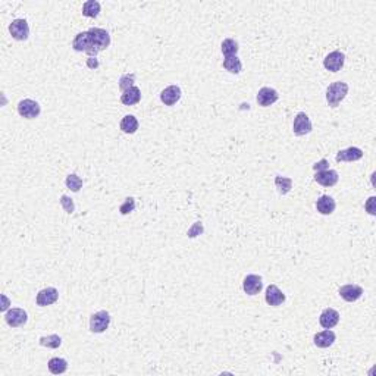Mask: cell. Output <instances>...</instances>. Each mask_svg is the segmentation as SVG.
<instances>
[{
    "label": "cell",
    "instance_id": "cell-35",
    "mask_svg": "<svg viewBox=\"0 0 376 376\" xmlns=\"http://www.w3.org/2000/svg\"><path fill=\"white\" fill-rule=\"evenodd\" d=\"M87 65H89V68H91V69H96V68L99 66V62H97L96 57H89V59H87Z\"/></svg>",
    "mask_w": 376,
    "mask_h": 376
},
{
    "label": "cell",
    "instance_id": "cell-4",
    "mask_svg": "<svg viewBox=\"0 0 376 376\" xmlns=\"http://www.w3.org/2000/svg\"><path fill=\"white\" fill-rule=\"evenodd\" d=\"M18 113L25 119H34L41 113V106L36 100L24 99L18 103Z\"/></svg>",
    "mask_w": 376,
    "mask_h": 376
},
{
    "label": "cell",
    "instance_id": "cell-24",
    "mask_svg": "<svg viewBox=\"0 0 376 376\" xmlns=\"http://www.w3.org/2000/svg\"><path fill=\"white\" fill-rule=\"evenodd\" d=\"M100 13V3L96 0H89L82 5V15L87 18H97Z\"/></svg>",
    "mask_w": 376,
    "mask_h": 376
},
{
    "label": "cell",
    "instance_id": "cell-6",
    "mask_svg": "<svg viewBox=\"0 0 376 376\" xmlns=\"http://www.w3.org/2000/svg\"><path fill=\"white\" fill-rule=\"evenodd\" d=\"M72 49L75 52H85L90 57H93V44H91L89 31L79 33L75 36V39L72 41Z\"/></svg>",
    "mask_w": 376,
    "mask_h": 376
},
{
    "label": "cell",
    "instance_id": "cell-9",
    "mask_svg": "<svg viewBox=\"0 0 376 376\" xmlns=\"http://www.w3.org/2000/svg\"><path fill=\"white\" fill-rule=\"evenodd\" d=\"M5 321H6V324L9 325V326H12V328H19V326L26 324L28 314H26V311L24 309L15 307V309H11V310L6 311Z\"/></svg>",
    "mask_w": 376,
    "mask_h": 376
},
{
    "label": "cell",
    "instance_id": "cell-16",
    "mask_svg": "<svg viewBox=\"0 0 376 376\" xmlns=\"http://www.w3.org/2000/svg\"><path fill=\"white\" fill-rule=\"evenodd\" d=\"M265 300L269 306H281L284 301H285V294L278 288L276 285H269L266 288V296H265Z\"/></svg>",
    "mask_w": 376,
    "mask_h": 376
},
{
    "label": "cell",
    "instance_id": "cell-12",
    "mask_svg": "<svg viewBox=\"0 0 376 376\" xmlns=\"http://www.w3.org/2000/svg\"><path fill=\"white\" fill-rule=\"evenodd\" d=\"M338 293L345 301L353 303V301H357L363 296V288L360 285H356V284H349V285L341 286Z\"/></svg>",
    "mask_w": 376,
    "mask_h": 376
},
{
    "label": "cell",
    "instance_id": "cell-29",
    "mask_svg": "<svg viewBox=\"0 0 376 376\" xmlns=\"http://www.w3.org/2000/svg\"><path fill=\"white\" fill-rule=\"evenodd\" d=\"M66 187L71 190V191H74V193H78L81 188H82V180L78 177L77 173H71V175H68L66 177Z\"/></svg>",
    "mask_w": 376,
    "mask_h": 376
},
{
    "label": "cell",
    "instance_id": "cell-3",
    "mask_svg": "<svg viewBox=\"0 0 376 376\" xmlns=\"http://www.w3.org/2000/svg\"><path fill=\"white\" fill-rule=\"evenodd\" d=\"M110 319L112 317H110L109 311L106 310H100L97 311V313H94V314H91L90 331L94 332V334H102V332H104L109 328Z\"/></svg>",
    "mask_w": 376,
    "mask_h": 376
},
{
    "label": "cell",
    "instance_id": "cell-2",
    "mask_svg": "<svg viewBox=\"0 0 376 376\" xmlns=\"http://www.w3.org/2000/svg\"><path fill=\"white\" fill-rule=\"evenodd\" d=\"M89 34H90L91 44H93V56H96L99 52H102V50L109 47L110 36H109V33L106 30H103V28H90Z\"/></svg>",
    "mask_w": 376,
    "mask_h": 376
},
{
    "label": "cell",
    "instance_id": "cell-18",
    "mask_svg": "<svg viewBox=\"0 0 376 376\" xmlns=\"http://www.w3.org/2000/svg\"><path fill=\"white\" fill-rule=\"evenodd\" d=\"M363 157V150L359 147H349L337 153V162H356Z\"/></svg>",
    "mask_w": 376,
    "mask_h": 376
},
{
    "label": "cell",
    "instance_id": "cell-26",
    "mask_svg": "<svg viewBox=\"0 0 376 376\" xmlns=\"http://www.w3.org/2000/svg\"><path fill=\"white\" fill-rule=\"evenodd\" d=\"M275 185H276L279 194L285 195L293 188V180L291 178H285V177H276L275 178Z\"/></svg>",
    "mask_w": 376,
    "mask_h": 376
},
{
    "label": "cell",
    "instance_id": "cell-5",
    "mask_svg": "<svg viewBox=\"0 0 376 376\" xmlns=\"http://www.w3.org/2000/svg\"><path fill=\"white\" fill-rule=\"evenodd\" d=\"M9 33L12 39L18 41H25L30 37V26L25 19H15L12 24L9 25Z\"/></svg>",
    "mask_w": 376,
    "mask_h": 376
},
{
    "label": "cell",
    "instance_id": "cell-21",
    "mask_svg": "<svg viewBox=\"0 0 376 376\" xmlns=\"http://www.w3.org/2000/svg\"><path fill=\"white\" fill-rule=\"evenodd\" d=\"M141 100V90L135 85L130 87L128 90L122 91V96H121V102L125 104V106H132V104H137Z\"/></svg>",
    "mask_w": 376,
    "mask_h": 376
},
{
    "label": "cell",
    "instance_id": "cell-27",
    "mask_svg": "<svg viewBox=\"0 0 376 376\" xmlns=\"http://www.w3.org/2000/svg\"><path fill=\"white\" fill-rule=\"evenodd\" d=\"M40 345L43 347H47V349H59L62 345V338L56 334H52V335H47V337H41L39 339Z\"/></svg>",
    "mask_w": 376,
    "mask_h": 376
},
{
    "label": "cell",
    "instance_id": "cell-20",
    "mask_svg": "<svg viewBox=\"0 0 376 376\" xmlns=\"http://www.w3.org/2000/svg\"><path fill=\"white\" fill-rule=\"evenodd\" d=\"M335 208H337V203L331 195H322L316 201V209L321 215H331L334 213Z\"/></svg>",
    "mask_w": 376,
    "mask_h": 376
},
{
    "label": "cell",
    "instance_id": "cell-28",
    "mask_svg": "<svg viewBox=\"0 0 376 376\" xmlns=\"http://www.w3.org/2000/svg\"><path fill=\"white\" fill-rule=\"evenodd\" d=\"M238 52V43L233 39H225L222 41V53L225 57H229V56H237Z\"/></svg>",
    "mask_w": 376,
    "mask_h": 376
},
{
    "label": "cell",
    "instance_id": "cell-10",
    "mask_svg": "<svg viewBox=\"0 0 376 376\" xmlns=\"http://www.w3.org/2000/svg\"><path fill=\"white\" fill-rule=\"evenodd\" d=\"M57 299H59L57 290L53 288V286H47V288H43L41 291H39V294L36 297V303H37V306L44 307V306H52V304H54L57 301Z\"/></svg>",
    "mask_w": 376,
    "mask_h": 376
},
{
    "label": "cell",
    "instance_id": "cell-22",
    "mask_svg": "<svg viewBox=\"0 0 376 376\" xmlns=\"http://www.w3.org/2000/svg\"><path fill=\"white\" fill-rule=\"evenodd\" d=\"M47 367H49L50 373H53V375H62V373H65L66 369H68V362L65 359H61V357H53V359L49 360Z\"/></svg>",
    "mask_w": 376,
    "mask_h": 376
},
{
    "label": "cell",
    "instance_id": "cell-14",
    "mask_svg": "<svg viewBox=\"0 0 376 376\" xmlns=\"http://www.w3.org/2000/svg\"><path fill=\"white\" fill-rule=\"evenodd\" d=\"M339 180L337 170L334 169H326V170H321V172H316L314 175V181L324 187H334Z\"/></svg>",
    "mask_w": 376,
    "mask_h": 376
},
{
    "label": "cell",
    "instance_id": "cell-25",
    "mask_svg": "<svg viewBox=\"0 0 376 376\" xmlns=\"http://www.w3.org/2000/svg\"><path fill=\"white\" fill-rule=\"evenodd\" d=\"M223 68L231 74H240L243 69V64L237 56H229L223 59Z\"/></svg>",
    "mask_w": 376,
    "mask_h": 376
},
{
    "label": "cell",
    "instance_id": "cell-11",
    "mask_svg": "<svg viewBox=\"0 0 376 376\" xmlns=\"http://www.w3.org/2000/svg\"><path fill=\"white\" fill-rule=\"evenodd\" d=\"M263 288V281L259 275H247L243 281V290L247 296H256Z\"/></svg>",
    "mask_w": 376,
    "mask_h": 376
},
{
    "label": "cell",
    "instance_id": "cell-8",
    "mask_svg": "<svg viewBox=\"0 0 376 376\" xmlns=\"http://www.w3.org/2000/svg\"><path fill=\"white\" fill-rule=\"evenodd\" d=\"M313 127H311L310 118L307 117L304 112H300L297 113V117L294 118V124H293V131L296 135L299 137H303L306 134H310Z\"/></svg>",
    "mask_w": 376,
    "mask_h": 376
},
{
    "label": "cell",
    "instance_id": "cell-17",
    "mask_svg": "<svg viewBox=\"0 0 376 376\" xmlns=\"http://www.w3.org/2000/svg\"><path fill=\"white\" fill-rule=\"evenodd\" d=\"M337 339V335L331 331V329H325L322 332H317L313 341H314V345L319 347V349H328L331 347Z\"/></svg>",
    "mask_w": 376,
    "mask_h": 376
},
{
    "label": "cell",
    "instance_id": "cell-23",
    "mask_svg": "<svg viewBox=\"0 0 376 376\" xmlns=\"http://www.w3.org/2000/svg\"><path fill=\"white\" fill-rule=\"evenodd\" d=\"M121 130L124 131L125 134H134L135 131L138 130V121L134 115H127V117L122 118L121 121Z\"/></svg>",
    "mask_w": 376,
    "mask_h": 376
},
{
    "label": "cell",
    "instance_id": "cell-33",
    "mask_svg": "<svg viewBox=\"0 0 376 376\" xmlns=\"http://www.w3.org/2000/svg\"><path fill=\"white\" fill-rule=\"evenodd\" d=\"M313 169H314L316 172L326 170V169H328V160H326V159H322L321 162H317V163H314V165H313Z\"/></svg>",
    "mask_w": 376,
    "mask_h": 376
},
{
    "label": "cell",
    "instance_id": "cell-15",
    "mask_svg": "<svg viewBox=\"0 0 376 376\" xmlns=\"http://www.w3.org/2000/svg\"><path fill=\"white\" fill-rule=\"evenodd\" d=\"M181 89L178 85H169L160 93V100L165 106H173L181 99Z\"/></svg>",
    "mask_w": 376,
    "mask_h": 376
},
{
    "label": "cell",
    "instance_id": "cell-34",
    "mask_svg": "<svg viewBox=\"0 0 376 376\" xmlns=\"http://www.w3.org/2000/svg\"><path fill=\"white\" fill-rule=\"evenodd\" d=\"M375 197H370L369 200H367V203H366V209H367V212L370 213V215H375V208H373V205H375Z\"/></svg>",
    "mask_w": 376,
    "mask_h": 376
},
{
    "label": "cell",
    "instance_id": "cell-19",
    "mask_svg": "<svg viewBox=\"0 0 376 376\" xmlns=\"http://www.w3.org/2000/svg\"><path fill=\"white\" fill-rule=\"evenodd\" d=\"M319 322H321V325L324 326L325 329H331L339 322V313L337 310H334V309H331V307H328V309H325L322 311V314L319 317Z\"/></svg>",
    "mask_w": 376,
    "mask_h": 376
},
{
    "label": "cell",
    "instance_id": "cell-31",
    "mask_svg": "<svg viewBox=\"0 0 376 376\" xmlns=\"http://www.w3.org/2000/svg\"><path fill=\"white\" fill-rule=\"evenodd\" d=\"M134 209H135V200L132 197H128V198H125L124 205H121L119 212H121V215H128Z\"/></svg>",
    "mask_w": 376,
    "mask_h": 376
},
{
    "label": "cell",
    "instance_id": "cell-1",
    "mask_svg": "<svg viewBox=\"0 0 376 376\" xmlns=\"http://www.w3.org/2000/svg\"><path fill=\"white\" fill-rule=\"evenodd\" d=\"M347 94H349V84L347 82H342V81L332 82L326 89V102L331 107H337L338 104L345 99Z\"/></svg>",
    "mask_w": 376,
    "mask_h": 376
},
{
    "label": "cell",
    "instance_id": "cell-32",
    "mask_svg": "<svg viewBox=\"0 0 376 376\" xmlns=\"http://www.w3.org/2000/svg\"><path fill=\"white\" fill-rule=\"evenodd\" d=\"M61 206L64 208L66 213H74V210H75V205H74V201H72V198H69L68 195H62L61 197Z\"/></svg>",
    "mask_w": 376,
    "mask_h": 376
},
{
    "label": "cell",
    "instance_id": "cell-7",
    "mask_svg": "<svg viewBox=\"0 0 376 376\" xmlns=\"http://www.w3.org/2000/svg\"><path fill=\"white\" fill-rule=\"evenodd\" d=\"M344 62H345V54L339 52V50H335V52H331L325 57L324 66L325 69H328L331 72H338L344 66Z\"/></svg>",
    "mask_w": 376,
    "mask_h": 376
},
{
    "label": "cell",
    "instance_id": "cell-30",
    "mask_svg": "<svg viewBox=\"0 0 376 376\" xmlns=\"http://www.w3.org/2000/svg\"><path fill=\"white\" fill-rule=\"evenodd\" d=\"M135 82V74H125L119 78V89L122 91L128 90Z\"/></svg>",
    "mask_w": 376,
    "mask_h": 376
},
{
    "label": "cell",
    "instance_id": "cell-13",
    "mask_svg": "<svg viewBox=\"0 0 376 376\" xmlns=\"http://www.w3.org/2000/svg\"><path fill=\"white\" fill-rule=\"evenodd\" d=\"M278 99H279L278 91L273 90L271 87H262L259 90V93H257V97H256V100H257L259 106H263V107L271 106V104L275 103Z\"/></svg>",
    "mask_w": 376,
    "mask_h": 376
}]
</instances>
